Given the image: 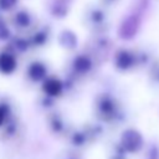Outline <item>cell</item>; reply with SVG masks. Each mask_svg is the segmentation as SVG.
I'll return each instance as SVG.
<instances>
[{"label":"cell","mask_w":159,"mask_h":159,"mask_svg":"<svg viewBox=\"0 0 159 159\" xmlns=\"http://www.w3.org/2000/svg\"><path fill=\"white\" fill-rule=\"evenodd\" d=\"M94 113L97 118L107 124L117 123L123 118L119 101L111 93H99L94 101Z\"/></svg>","instance_id":"6da1fadb"},{"label":"cell","mask_w":159,"mask_h":159,"mask_svg":"<svg viewBox=\"0 0 159 159\" xmlns=\"http://www.w3.org/2000/svg\"><path fill=\"white\" fill-rule=\"evenodd\" d=\"M48 124H50V128L52 129V132H55V133H62L63 132L65 124H63V120H62L60 114L51 113V116L48 117Z\"/></svg>","instance_id":"5bb4252c"},{"label":"cell","mask_w":159,"mask_h":159,"mask_svg":"<svg viewBox=\"0 0 159 159\" xmlns=\"http://www.w3.org/2000/svg\"><path fill=\"white\" fill-rule=\"evenodd\" d=\"M120 0H101V2L103 4V5H106V6H113V5H116V4H118Z\"/></svg>","instance_id":"44dd1931"},{"label":"cell","mask_w":159,"mask_h":159,"mask_svg":"<svg viewBox=\"0 0 159 159\" xmlns=\"http://www.w3.org/2000/svg\"><path fill=\"white\" fill-rule=\"evenodd\" d=\"M51 12L55 17H65L71 7L70 0H53L51 6Z\"/></svg>","instance_id":"8fae6325"},{"label":"cell","mask_w":159,"mask_h":159,"mask_svg":"<svg viewBox=\"0 0 159 159\" xmlns=\"http://www.w3.org/2000/svg\"><path fill=\"white\" fill-rule=\"evenodd\" d=\"M87 25L97 34H103L108 26V16L102 6H91L86 12Z\"/></svg>","instance_id":"277c9868"},{"label":"cell","mask_w":159,"mask_h":159,"mask_svg":"<svg viewBox=\"0 0 159 159\" xmlns=\"http://www.w3.org/2000/svg\"><path fill=\"white\" fill-rule=\"evenodd\" d=\"M26 75L32 82H43L48 77L46 66L40 61H35V62L30 63L27 67Z\"/></svg>","instance_id":"ba28073f"},{"label":"cell","mask_w":159,"mask_h":159,"mask_svg":"<svg viewBox=\"0 0 159 159\" xmlns=\"http://www.w3.org/2000/svg\"><path fill=\"white\" fill-rule=\"evenodd\" d=\"M47 37H48L47 31L40 29V30L35 31V32L29 37V41H30V45H31V46H42V45L47 41Z\"/></svg>","instance_id":"4fadbf2b"},{"label":"cell","mask_w":159,"mask_h":159,"mask_svg":"<svg viewBox=\"0 0 159 159\" xmlns=\"http://www.w3.org/2000/svg\"><path fill=\"white\" fill-rule=\"evenodd\" d=\"M9 107L5 104H0V128L5 125V123L9 119Z\"/></svg>","instance_id":"ac0fdd59"},{"label":"cell","mask_w":159,"mask_h":159,"mask_svg":"<svg viewBox=\"0 0 159 159\" xmlns=\"http://www.w3.org/2000/svg\"><path fill=\"white\" fill-rule=\"evenodd\" d=\"M144 159H159V144L152 142L145 150Z\"/></svg>","instance_id":"2e32d148"},{"label":"cell","mask_w":159,"mask_h":159,"mask_svg":"<svg viewBox=\"0 0 159 159\" xmlns=\"http://www.w3.org/2000/svg\"><path fill=\"white\" fill-rule=\"evenodd\" d=\"M17 0H0V10L2 11H9L12 7H15Z\"/></svg>","instance_id":"d6986e66"},{"label":"cell","mask_w":159,"mask_h":159,"mask_svg":"<svg viewBox=\"0 0 159 159\" xmlns=\"http://www.w3.org/2000/svg\"><path fill=\"white\" fill-rule=\"evenodd\" d=\"M145 140L137 128H127L122 132L118 142V150L124 154H137L144 149Z\"/></svg>","instance_id":"7a4b0ae2"},{"label":"cell","mask_w":159,"mask_h":159,"mask_svg":"<svg viewBox=\"0 0 159 159\" xmlns=\"http://www.w3.org/2000/svg\"><path fill=\"white\" fill-rule=\"evenodd\" d=\"M149 78L153 84L159 87V61H155L149 66Z\"/></svg>","instance_id":"9a60e30c"},{"label":"cell","mask_w":159,"mask_h":159,"mask_svg":"<svg viewBox=\"0 0 159 159\" xmlns=\"http://www.w3.org/2000/svg\"><path fill=\"white\" fill-rule=\"evenodd\" d=\"M111 159H125V154L122 153L120 150H118V152H116V153L111 157Z\"/></svg>","instance_id":"ffe728a7"},{"label":"cell","mask_w":159,"mask_h":159,"mask_svg":"<svg viewBox=\"0 0 159 159\" xmlns=\"http://www.w3.org/2000/svg\"><path fill=\"white\" fill-rule=\"evenodd\" d=\"M143 15L144 12H142L138 9H134L130 14H128V16L123 19V21L119 25V29H118L119 37L123 40H130L135 37L142 26Z\"/></svg>","instance_id":"3957f363"},{"label":"cell","mask_w":159,"mask_h":159,"mask_svg":"<svg viewBox=\"0 0 159 159\" xmlns=\"http://www.w3.org/2000/svg\"><path fill=\"white\" fill-rule=\"evenodd\" d=\"M58 41H60L62 47L68 48V50H72V48H75L77 46V36L71 30H63L60 34Z\"/></svg>","instance_id":"7c38bea8"},{"label":"cell","mask_w":159,"mask_h":159,"mask_svg":"<svg viewBox=\"0 0 159 159\" xmlns=\"http://www.w3.org/2000/svg\"><path fill=\"white\" fill-rule=\"evenodd\" d=\"M96 60L89 53H81L77 55L72 61V70L78 76H87L91 73Z\"/></svg>","instance_id":"8992f818"},{"label":"cell","mask_w":159,"mask_h":159,"mask_svg":"<svg viewBox=\"0 0 159 159\" xmlns=\"http://www.w3.org/2000/svg\"><path fill=\"white\" fill-rule=\"evenodd\" d=\"M11 22L17 29H27L31 26L32 19H31L30 12H27L26 10H19V11L12 14Z\"/></svg>","instance_id":"30bf717a"},{"label":"cell","mask_w":159,"mask_h":159,"mask_svg":"<svg viewBox=\"0 0 159 159\" xmlns=\"http://www.w3.org/2000/svg\"><path fill=\"white\" fill-rule=\"evenodd\" d=\"M10 39V29L5 21L0 19V41Z\"/></svg>","instance_id":"e0dca14e"},{"label":"cell","mask_w":159,"mask_h":159,"mask_svg":"<svg viewBox=\"0 0 159 159\" xmlns=\"http://www.w3.org/2000/svg\"><path fill=\"white\" fill-rule=\"evenodd\" d=\"M42 92L48 98H56L63 92V83L57 77H47L41 84Z\"/></svg>","instance_id":"52a82bcc"},{"label":"cell","mask_w":159,"mask_h":159,"mask_svg":"<svg viewBox=\"0 0 159 159\" xmlns=\"http://www.w3.org/2000/svg\"><path fill=\"white\" fill-rule=\"evenodd\" d=\"M17 67V60L11 51L0 52V73L11 75Z\"/></svg>","instance_id":"9c48e42d"},{"label":"cell","mask_w":159,"mask_h":159,"mask_svg":"<svg viewBox=\"0 0 159 159\" xmlns=\"http://www.w3.org/2000/svg\"><path fill=\"white\" fill-rule=\"evenodd\" d=\"M112 50V41L108 36L103 34H97V37L92 42V53H89L94 60L102 62L106 61Z\"/></svg>","instance_id":"5b68a950"},{"label":"cell","mask_w":159,"mask_h":159,"mask_svg":"<svg viewBox=\"0 0 159 159\" xmlns=\"http://www.w3.org/2000/svg\"><path fill=\"white\" fill-rule=\"evenodd\" d=\"M70 159H76V158H70Z\"/></svg>","instance_id":"7402d4cb"}]
</instances>
